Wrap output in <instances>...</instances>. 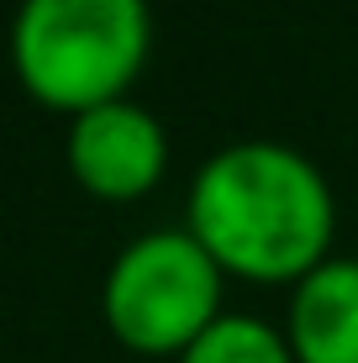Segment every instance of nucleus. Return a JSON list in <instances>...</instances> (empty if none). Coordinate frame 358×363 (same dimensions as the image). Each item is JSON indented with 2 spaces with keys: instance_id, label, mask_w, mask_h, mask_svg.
Here are the masks:
<instances>
[{
  "instance_id": "nucleus-1",
  "label": "nucleus",
  "mask_w": 358,
  "mask_h": 363,
  "mask_svg": "<svg viewBox=\"0 0 358 363\" xmlns=\"http://www.w3.org/2000/svg\"><path fill=\"white\" fill-rule=\"evenodd\" d=\"M332 190L322 169L285 143H237L201 164L190 184V237L221 264L258 284H279L327 258Z\"/></svg>"
},
{
  "instance_id": "nucleus-2",
  "label": "nucleus",
  "mask_w": 358,
  "mask_h": 363,
  "mask_svg": "<svg viewBox=\"0 0 358 363\" xmlns=\"http://www.w3.org/2000/svg\"><path fill=\"white\" fill-rule=\"evenodd\" d=\"M147 37V0H21L11 58L32 100L84 116L142 74Z\"/></svg>"
},
{
  "instance_id": "nucleus-3",
  "label": "nucleus",
  "mask_w": 358,
  "mask_h": 363,
  "mask_svg": "<svg viewBox=\"0 0 358 363\" xmlns=\"http://www.w3.org/2000/svg\"><path fill=\"white\" fill-rule=\"evenodd\" d=\"M106 321L138 353H184L221 316V264L184 227L142 232L106 274Z\"/></svg>"
},
{
  "instance_id": "nucleus-4",
  "label": "nucleus",
  "mask_w": 358,
  "mask_h": 363,
  "mask_svg": "<svg viewBox=\"0 0 358 363\" xmlns=\"http://www.w3.org/2000/svg\"><path fill=\"white\" fill-rule=\"evenodd\" d=\"M164 164H169V137L158 127V116H147L132 100H106V106L74 116L69 127V169L101 200L147 195Z\"/></svg>"
},
{
  "instance_id": "nucleus-5",
  "label": "nucleus",
  "mask_w": 358,
  "mask_h": 363,
  "mask_svg": "<svg viewBox=\"0 0 358 363\" xmlns=\"http://www.w3.org/2000/svg\"><path fill=\"white\" fill-rule=\"evenodd\" d=\"M295 363H358V258H322L290 300Z\"/></svg>"
},
{
  "instance_id": "nucleus-6",
  "label": "nucleus",
  "mask_w": 358,
  "mask_h": 363,
  "mask_svg": "<svg viewBox=\"0 0 358 363\" xmlns=\"http://www.w3.org/2000/svg\"><path fill=\"white\" fill-rule=\"evenodd\" d=\"M179 363H295L290 342L258 316H216Z\"/></svg>"
}]
</instances>
